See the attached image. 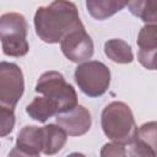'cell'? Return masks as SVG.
Returning a JSON list of instances; mask_svg holds the SVG:
<instances>
[{"label":"cell","mask_w":157,"mask_h":157,"mask_svg":"<svg viewBox=\"0 0 157 157\" xmlns=\"http://www.w3.org/2000/svg\"><path fill=\"white\" fill-rule=\"evenodd\" d=\"M101 157H128L124 145L118 142H108L101 148Z\"/></svg>","instance_id":"obj_19"},{"label":"cell","mask_w":157,"mask_h":157,"mask_svg":"<svg viewBox=\"0 0 157 157\" xmlns=\"http://www.w3.org/2000/svg\"><path fill=\"white\" fill-rule=\"evenodd\" d=\"M26 112L29 118L39 123H45L50 117L59 114L56 104L45 96L34 97L33 101L26 107Z\"/></svg>","instance_id":"obj_10"},{"label":"cell","mask_w":157,"mask_h":157,"mask_svg":"<svg viewBox=\"0 0 157 157\" xmlns=\"http://www.w3.org/2000/svg\"><path fill=\"white\" fill-rule=\"evenodd\" d=\"M15 126V108L0 105V136H7Z\"/></svg>","instance_id":"obj_17"},{"label":"cell","mask_w":157,"mask_h":157,"mask_svg":"<svg viewBox=\"0 0 157 157\" xmlns=\"http://www.w3.org/2000/svg\"><path fill=\"white\" fill-rule=\"evenodd\" d=\"M25 91L23 74L15 63H0V105L12 107L17 104Z\"/></svg>","instance_id":"obj_6"},{"label":"cell","mask_w":157,"mask_h":157,"mask_svg":"<svg viewBox=\"0 0 157 157\" xmlns=\"http://www.w3.org/2000/svg\"><path fill=\"white\" fill-rule=\"evenodd\" d=\"M128 2L125 1H117V0H87L86 7L90 15L96 20H105L118 11L123 10Z\"/></svg>","instance_id":"obj_12"},{"label":"cell","mask_w":157,"mask_h":157,"mask_svg":"<svg viewBox=\"0 0 157 157\" xmlns=\"http://www.w3.org/2000/svg\"><path fill=\"white\" fill-rule=\"evenodd\" d=\"M101 124L104 135L114 142L130 145L136 140L137 126L134 114L124 102L114 101L105 105L102 112Z\"/></svg>","instance_id":"obj_2"},{"label":"cell","mask_w":157,"mask_h":157,"mask_svg":"<svg viewBox=\"0 0 157 157\" xmlns=\"http://www.w3.org/2000/svg\"><path fill=\"white\" fill-rule=\"evenodd\" d=\"M28 25L23 15L6 12L0 17V39L2 53L9 56L20 58L28 53L27 42Z\"/></svg>","instance_id":"obj_3"},{"label":"cell","mask_w":157,"mask_h":157,"mask_svg":"<svg viewBox=\"0 0 157 157\" xmlns=\"http://www.w3.org/2000/svg\"><path fill=\"white\" fill-rule=\"evenodd\" d=\"M136 139L148 145L157 153V121H147L137 129Z\"/></svg>","instance_id":"obj_16"},{"label":"cell","mask_w":157,"mask_h":157,"mask_svg":"<svg viewBox=\"0 0 157 157\" xmlns=\"http://www.w3.org/2000/svg\"><path fill=\"white\" fill-rule=\"evenodd\" d=\"M78 88L88 97L103 96L110 85V71L101 61L91 60L80 64L74 74Z\"/></svg>","instance_id":"obj_5"},{"label":"cell","mask_w":157,"mask_h":157,"mask_svg":"<svg viewBox=\"0 0 157 157\" xmlns=\"http://www.w3.org/2000/svg\"><path fill=\"white\" fill-rule=\"evenodd\" d=\"M77 7L71 1H53L48 6H40L34 15L37 36L45 43H61L75 29L82 28Z\"/></svg>","instance_id":"obj_1"},{"label":"cell","mask_w":157,"mask_h":157,"mask_svg":"<svg viewBox=\"0 0 157 157\" xmlns=\"http://www.w3.org/2000/svg\"><path fill=\"white\" fill-rule=\"evenodd\" d=\"M137 60L147 70H157V49L151 52L139 50Z\"/></svg>","instance_id":"obj_20"},{"label":"cell","mask_w":157,"mask_h":157,"mask_svg":"<svg viewBox=\"0 0 157 157\" xmlns=\"http://www.w3.org/2000/svg\"><path fill=\"white\" fill-rule=\"evenodd\" d=\"M43 146H44L43 128L27 125L20 130L16 139V147L31 153L39 155L40 152H43Z\"/></svg>","instance_id":"obj_9"},{"label":"cell","mask_w":157,"mask_h":157,"mask_svg":"<svg viewBox=\"0 0 157 157\" xmlns=\"http://www.w3.org/2000/svg\"><path fill=\"white\" fill-rule=\"evenodd\" d=\"M137 45L140 50H156L157 49V25H145L137 36Z\"/></svg>","instance_id":"obj_15"},{"label":"cell","mask_w":157,"mask_h":157,"mask_svg":"<svg viewBox=\"0 0 157 157\" xmlns=\"http://www.w3.org/2000/svg\"><path fill=\"white\" fill-rule=\"evenodd\" d=\"M126 6L146 25H157V0H132Z\"/></svg>","instance_id":"obj_14"},{"label":"cell","mask_w":157,"mask_h":157,"mask_svg":"<svg viewBox=\"0 0 157 157\" xmlns=\"http://www.w3.org/2000/svg\"><path fill=\"white\" fill-rule=\"evenodd\" d=\"M93 50V42L88 33L85 31V27L75 29L61 40L63 54L70 61L76 64H83L86 61H90L88 59L92 58Z\"/></svg>","instance_id":"obj_7"},{"label":"cell","mask_w":157,"mask_h":157,"mask_svg":"<svg viewBox=\"0 0 157 157\" xmlns=\"http://www.w3.org/2000/svg\"><path fill=\"white\" fill-rule=\"evenodd\" d=\"M104 54L114 63L130 64L134 60L131 47L123 39H109L104 43Z\"/></svg>","instance_id":"obj_13"},{"label":"cell","mask_w":157,"mask_h":157,"mask_svg":"<svg viewBox=\"0 0 157 157\" xmlns=\"http://www.w3.org/2000/svg\"><path fill=\"white\" fill-rule=\"evenodd\" d=\"M129 156L130 157H157V153L145 142L135 140L129 145Z\"/></svg>","instance_id":"obj_18"},{"label":"cell","mask_w":157,"mask_h":157,"mask_svg":"<svg viewBox=\"0 0 157 157\" xmlns=\"http://www.w3.org/2000/svg\"><path fill=\"white\" fill-rule=\"evenodd\" d=\"M36 92L50 98L58 107L59 114L74 109L77 104V93L75 88L65 81L59 71H47L37 81Z\"/></svg>","instance_id":"obj_4"},{"label":"cell","mask_w":157,"mask_h":157,"mask_svg":"<svg viewBox=\"0 0 157 157\" xmlns=\"http://www.w3.org/2000/svg\"><path fill=\"white\" fill-rule=\"evenodd\" d=\"M55 121L69 136L85 135L92 125L91 113L83 105H76L66 113L58 114L55 117Z\"/></svg>","instance_id":"obj_8"},{"label":"cell","mask_w":157,"mask_h":157,"mask_svg":"<svg viewBox=\"0 0 157 157\" xmlns=\"http://www.w3.org/2000/svg\"><path fill=\"white\" fill-rule=\"evenodd\" d=\"M43 134H44L43 153L47 156L58 153L66 144L67 134L59 125L49 124L43 126Z\"/></svg>","instance_id":"obj_11"},{"label":"cell","mask_w":157,"mask_h":157,"mask_svg":"<svg viewBox=\"0 0 157 157\" xmlns=\"http://www.w3.org/2000/svg\"><path fill=\"white\" fill-rule=\"evenodd\" d=\"M7 157H40V156L39 155H36V153H31V152L23 151V150H21V148H18V147L15 146L10 151V153H9Z\"/></svg>","instance_id":"obj_21"}]
</instances>
